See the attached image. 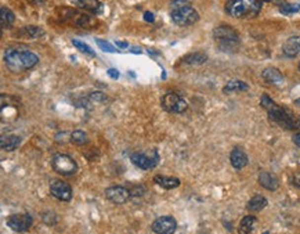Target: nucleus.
Here are the masks:
<instances>
[{
    "instance_id": "obj_1",
    "label": "nucleus",
    "mask_w": 300,
    "mask_h": 234,
    "mask_svg": "<svg viewBox=\"0 0 300 234\" xmlns=\"http://www.w3.org/2000/svg\"><path fill=\"white\" fill-rule=\"evenodd\" d=\"M260 106L263 107L265 111H267L270 119L275 122V123H278L279 126H282L284 129H288V130L300 128L299 117H296V115L291 113V111H288L285 108L278 106L268 94H262V97H260Z\"/></svg>"
},
{
    "instance_id": "obj_2",
    "label": "nucleus",
    "mask_w": 300,
    "mask_h": 234,
    "mask_svg": "<svg viewBox=\"0 0 300 234\" xmlns=\"http://www.w3.org/2000/svg\"><path fill=\"white\" fill-rule=\"evenodd\" d=\"M4 63L8 71L20 74L34 68L39 63V57L35 53L25 49H8L4 53Z\"/></svg>"
},
{
    "instance_id": "obj_3",
    "label": "nucleus",
    "mask_w": 300,
    "mask_h": 234,
    "mask_svg": "<svg viewBox=\"0 0 300 234\" xmlns=\"http://www.w3.org/2000/svg\"><path fill=\"white\" fill-rule=\"evenodd\" d=\"M263 1L262 0H230L225 4L227 14L232 18H255L262 11Z\"/></svg>"
},
{
    "instance_id": "obj_4",
    "label": "nucleus",
    "mask_w": 300,
    "mask_h": 234,
    "mask_svg": "<svg viewBox=\"0 0 300 234\" xmlns=\"http://www.w3.org/2000/svg\"><path fill=\"white\" fill-rule=\"evenodd\" d=\"M213 38L219 44V47L223 50H232L239 44V35L237 34V31L228 25H220L215 28Z\"/></svg>"
},
{
    "instance_id": "obj_5",
    "label": "nucleus",
    "mask_w": 300,
    "mask_h": 234,
    "mask_svg": "<svg viewBox=\"0 0 300 234\" xmlns=\"http://www.w3.org/2000/svg\"><path fill=\"white\" fill-rule=\"evenodd\" d=\"M51 166L63 176H72L77 172L76 161L67 154H56L51 158Z\"/></svg>"
},
{
    "instance_id": "obj_6",
    "label": "nucleus",
    "mask_w": 300,
    "mask_h": 234,
    "mask_svg": "<svg viewBox=\"0 0 300 234\" xmlns=\"http://www.w3.org/2000/svg\"><path fill=\"white\" fill-rule=\"evenodd\" d=\"M130 161L134 166H137L140 169L148 170L155 168L158 162H159V154L158 151H150V153H133L130 156Z\"/></svg>"
},
{
    "instance_id": "obj_7",
    "label": "nucleus",
    "mask_w": 300,
    "mask_h": 234,
    "mask_svg": "<svg viewBox=\"0 0 300 234\" xmlns=\"http://www.w3.org/2000/svg\"><path fill=\"white\" fill-rule=\"evenodd\" d=\"M170 17H172V21L179 27H188V25H192L199 20L198 11L191 6L179 8V10H172Z\"/></svg>"
},
{
    "instance_id": "obj_8",
    "label": "nucleus",
    "mask_w": 300,
    "mask_h": 234,
    "mask_svg": "<svg viewBox=\"0 0 300 234\" xmlns=\"http://www.w3.org/2000/svg\"><path fill=\"white\" fill-rule=\"evenodd\" d=\"M161 107L170 114H182L187 110V101L179 94L169 92L162 96Z\"/></svg>"
},
{
    "instance_id": "obj_9",
    "label": "nucleus",
    "mask_w": 300,
    "mask_h": 234,
    "mask_svg": "<svg viewBox=\"0 0 300 234\" xmlns=\"http://www.w3.org/2000/svg\"><path fill=\"white\" fill-rule=\"evenodd\" d=\"M34 223L32 216L28 213H15V215H10L6 220V225H7L13 232L17 233H24L31 229Z\"/></svg>"
},
{
    "instance_id": "obj_10",
    "label": "nucleus",
    "mask_w": 300,
    "mask_h": 234,
    "mask_svg": "<svg viewBox=\"0 0 300 234\" xmlns=\"http://www.w3.org/2000/svg\"><path fill=\"white\" fill-rule=\"evenodd\" d=\"M105 198L108 201H111L112 204H116V205H123L126 204L132 194H130V190L126 189L123 186H112V187H108L104 192Z\"/></svg>"
},
{
    "instance_id": "obj_11",
    "label": "nucleus",
    "mask_w": 300,
    "mask_h": 234,
    "mask_svg": "<svg viewBox=\"0 0 300 234\" xmlns=\"http://www.w3.org/2000/svg\"><path fill=\"white\" fill-rule=\"evenodd\" d=\"M151 229L155 234H173L177 229V222L172 216H161L152 222Z\"/></svg>"
},
{
    "instance_id": "obj_12",
    "label": "nucleus",
    "mask_w": 300,
    "mask_h": 234,
    "mask_svg": "<svg viewBox=\"0 0 300 234\" xmlns=\"http://www.w3.org/2000/svg\"><path fill=\"white\" fill-rule=\"evenodd\" d=\"M50 193L54 198L68 202L72 199V189L68 183H65L63 180H53L50 183Z\"/></svg>"
},
{
    "instance_id": "obj_13",
    "label": "nucleus",
    "mask_w": 300,
    "mask_h": 234,
    "mask_svg": "<svg viewBox=\"0 0 300 234\" xmlns=\"http://www.w3.org/2000/svg\"><path fill=\"white\" fill-rule=\"evenodd\" d=\"M282 51L286 57L293 58L300 53V35L291 36L286 39V42L282 46Z\"/></svg>"
},
{
    "instance_id": "obj_14",
    "label": "nucleus",
    "mask_w": 300,
    "mask_h": 234,
    "mask_svg": "<svg viewBox=\"0 0 300 234\" xmlns=\"http://www.w3.org/2000/svg\"><path fill=\"white\" fill-rule=\"evenodd\" d=\"M230 162L235 169L239 170L248 165L249 159H248V156H246V153H245L244 150L239 149V147H235V149L231 151Z\"/></svg>"
},
{
    "instance_id": "obj_15",
    "label": "nucleus",
    "mask_w": 300,
    "mask_h": 234,
    "mask_svg": "<svg viewBox=\"0 0 300 234\" xmlns=\"http://www.w3.org/2000/svg\"><path fill=\"white\" fill-rule=\"evenodd\" d=\"M259 185L264 187L265 190L275 192L279 187V180L275 175H272L270 172H262L259 175Z\"/></svg>"
},
{
    "instance_id": "obj_16",
    "label": "nucleus",
    "mask_w": 300,
    "mask_h": 234,
    "mask_svg": "<svg viewBox=\"0 0 300 234\" xmlns=\"http://www.w3.org/2000/svg\"><path fill=\"white\" fill-rule=\"evenodd\" d=\"M74 4L76 7L94 13V14H98L103 11V4L98 0H74Z\"/></svg>"
},
{
    "instance_id": "obj_17",
    "label": "nucleus",
    "mask_w": 300,
    "mask_h": 234,
    "mask_svg": "<svg viewBox=\"0 0 300 234\" xmlns=\"http://www.w3.org/2000/svg\"><path fill=\"white\" fill-rule=\"evenodd\" d=\"M262 77H263V79H264L267 83H271V85H278V83L284 82L282 72L277 70V68H272V67H268V68L263 70Z\"/></svg>"
},
{
    "instance_id": "obj_18",
    "label": "nucleus",
    "mask_w": 300,
    "mask_h": 234,
    "mask_svg": "<svg viewBox=\"0 0 300 234\" xmlns=\"http://www.w3.org/2000/svg\"><path fill=\"white\" fill-rule=\"evenodd\" d=\"M154 183L158 185L165 190H172V189H177L180 186V179L173 178V176H162V175H156L154 178Z\"/></svg>"
},
{
    "instance_id": "obj_19",
    "label": "nucleus",
    "mask_w": 300,
    "mask_h": 234,
    "mask_svg": "<svg viewBox=\"0 0 300 234\" xmlns=\"http://www.w3.org/2000/svg\"><path fill=\"white\" fill-rule=\"evenodd\" d=\"M21 144V139L15 135H4L0 139V149L3 151H14Z\"/></svg>"
},
{
    "instance_id": "obj_20",
    "label": "nucleus",
    "mask_w": 300,
    "mask_h": 234,
    "mask_svg": "<svg viewBox=\"0 0 300 234\" xmlns=\"http://www.w3.org/2000/svg\"><path fill=\"white\" fill-rule=\"evenodd\" d=\"M267 204H268V201H267L265 197L260 195V194H256V195H253V197L249 199L246 208H248L251 212H260L262 209H264L265 206H267Z\"/></svg>"
},
{
    "instance_id": "obj_21",
    "label": "nucleus",
    "mask_w": 300,
    "mask_h": 234,
    "mask_svg": "<svg viewBox=\"0 0 300 234\" xmlns=\"http://www.w3.org/2000/svg\"><path fill=\"white\" fill-rule=\"evenodd\" d=\"M258 223V219L252 215H248L245 216L244 219L241 220L239 223V227H238V233L239 234H251L253 232V229L256 226Z\"/></svg>"
},
{
    "instance_id": "obj_22",
    "label": "nucleus",
    "mask_w": 300,
    "mask_h": 234,
    "mask_svg": "<svg viewBox=\"0 0 300 234\" xmlns=\"http://www.w3.org/2000/svg\"><path fill=\"white\" fill-rule=\"evenodd\" d=\"M248 89H249V85H248V83H245V82H242V80H237V79H234V80H230L227 85L224 86L223 92L224 93L246 92Z\"/></svg>"
},
{
    "instance_id": "obj_23",
    "label": "nucleus",
    "mask_w": 300,
    "mask_h": 234,
    "mask_svg": "<svg viewBox=\"0 0 300 234\" xmlns=\"http://www.w3.org/2000/svg\"><path fill=\"white\" fill-rule=\"evenodd\" d=\"M15 17L13 14V11L7 7L0 8V22H1V28L6 29L10 28L14 24Z\"/></svg>"
},
{
    "instance_id": "obj_24",
    "label": "nucleus",
    "mask_w": 300,
    "mask_h": 234,
    "mask_svg": "<svg viewBox=\"0 0 300 234\" xmlns=\"http://www.w3.org/2000/svg\"><path fill=\"white\" fill-rule=\"evenodd\" d=\"M183 61L189 65H201L208 61V56L203 54V53H191L188 56L184 57Z\"/></svg>"
},
{
    "instance_id": "obj_25",
    "label": "nucleus",
    "mask_w": 300,
    "mask_h": 234,
    "mask_svg": "<svg viewBox=\"0 0 300 234\" xmlns=\"http://www.w3.org/2000/svg\"><path fill=\"white\" fill-rule=\"evenodd\" d=\"M87 140H89L87 135L84 133L83 130H80V129H77V130H74V132L71 133V142L75 143V144H77V146L86 144V143H87Z\"/></svg>"
},
{
    "instance_id": "obj_26",
    "label": "nucleus",
    "mask_w": 300,
    "mask_h": 234,
    "mask_svg": "<svg viewBox=\"0 0 300 234\" xmlns=\"http://www.w3.org/2000/svg\"><path fill=\"white\" fill-rule=\"evenodd\" d=\"M21 34H25V36L27 38H40V36L44 34V31H43L42 28H39V27H25V28H22Z\"/></svg>"
},
{
    "instance_id": "obj_27",
    "label": "nucleus",
    "mask_w": 300,
    "mask_h": 234,
    "mask_svg": "<svg viewBox=\"0 0 300 234\" xmlns=\"http://www.w3.org/2000/svg\"><path fill=\"white\" fill-rule=\"evenodd\" d=\"M72 44H74L77 50H80L82 53H84V54H89V56L91 57L96 56V53L93 51V49H91L89 44H86V43L80 42V40H77V39H74V40H72Z\"/></svg>"
},
{
    "instance_id": "obj_28",
    "label": "nucleus",
    "mask_w": 300,
    "mask_h": 234,
    "mask_svg": "<svg viewBox=\"0 0 300 234\" xmlns=\"http://www.w3.org/2000/svg\"><path fill=\"white\" fill-rule=\"evenodd\" d=\"M170 6H172V10H179V8L188 7L191 6V3H189V0H172Z\"/></svg>"
},
{
    "instance_id": "obj_29",
    "label": "nucleus",
    "mask_w": 300,
    "mask_h": 234,
    "mask_svg": "<svg viewBox=\"0 0 300 234\" xmlns=\"http://www.w3.org/2000/svg\"><path fill=\"white\" fill-rule=\"evenodd\" d=\"M299 10L300 4H285V6L281 7V13H284V14H293V13H296Z\"/></svg>"
},
{
    "instance_id": "obj_30",
    "label": "nucleus",
    "mask_w": 300,
    "mask_h": 234,
    "mask_svg": "<svg viewBox=\"0 0 300 234\" xmlns=\"http://www.w3.org/2000/svg\"><path fill=\"white\" fill-rule=\"evenodd\" d=\"M97 44L101 47V49L104 50V51H108V53H115V51H116V49L112 46L111 43L105 42V40H101V39H97Z\"/></svg>"
},
{
    "instance_id": "obj_31",
    "label": "nucleus",
    "mask_w": 300,
    "mask_h": 234,
    "mask_svg": "<svg viewBox=\"0 0 300 234\" xmlns=\"http://www.w3.org/2000/svg\"><path fill=\"white\" fill-rule=\"evenodd\" d=\"M129 190H130L132 197H140V195H143V194L146 193V189H144L143 186H134V187L129 189Z\"/></svg>"
},
{
    "instance_id": "obj_32",
    "label": "nucleus",
    "mask_w": 300,
    "mask_h": 234,
    "mask_svg": "<svg viewBox=\"0 0 300 234\" xmlns=\"http://www.w3.org/2000/svg\"><path fill=\"white\" fill-rule=\"evenodd\" d=\"M291 183H292V186H295V187L300 189V175L292 176V178H291Z\"/></svg>"
},
{
    "instance_id": "obj_33",
    "label": "nucleus",
    "mask_w": 300,
    "mask_h": 234,
    "mask_svg": "<svg viewBox=\"0 0 300 234\" xmlns=\"http://www.w3.org/2000/svg\"><path fill=\"white\" fill-rule=\"evenodd\" d=\"M107 74L111 77L112 79H118L119 78V71L118 70H115V68H110L108 71H107Z\"/></svg>"
},
{
    "instance_id": "obj_34",
    "label": "nucleus",
    "mask_w": 300,
    "mask_h": 234,
    "mask_svg": "<svg viewBox=\"0 0 300 234\" xmlns=\"http://www.w3.org/2000/svg\"><path fill=\"white\" fill-rule=\"evenodd\" d=\"M144 18H146L147 22H154V14L150 13V11H146V13H144Z\"/></svg>"
},
{
    "instance_id": "obj_35",
    "label": "nucleus",
    "mask_w": 300,
    "mask_h": 234,
    "mask_svg": "<svg viewBox=\"0 0 300 234\" xmlns=\"http://www.w3.org/2000/svg\"><path fill=\"white\" fill-rule=\"evenodd\" d=\"M115 46H116V47H120V49H126V47H129V44H127V43H126V42H119V40H116V42H115Z\"/></svg>"
},
{
    "instance_id": "obj_36",
    "label": "nucleus",
    "mask_w": 300,
    "mask_h": 234,
    "mask_svg": "<svg viewBox=\"0 0 300 234\" xmlns=\"http://www.w3.org/2000/svg\"><path fill=\"white\" fill-rule=\"evenodd\" d=\"M293 143H295L298 147H300V133H296V135L293 136Z\"/></svg>"
},
{
    "instance_id": "obj_37",
    "label": "nucleus",
    "mask_w": 300,
    "mask_h": 234,
    "mask_svg": "<svg viewBox=\"0 0 300 234\" xmlns=\"http://www.w3.org/2000/svg\"><path fill=\"white\" fill-rule=\"evenodd\" d=\"M295 106H296V107H300V97H299V99L295 100Z\"/></svg>"
},
{
    "instance_id": "obj_38",
    "label": "nucleus",
    "mask_w": 300,
    "mask_h": 234,
    "mask_svg": "<svg viewBox=\"0 0 300 234\" xmlns=\"http://www.w3.org/2000/svg\"><path fill=\"white\" fill-rule=\"evenodd\" d=\"M263 234H270V233H268V232H265V233H263Z\"/></svg>"
},
{
    "instance_id": "obj_39",
    "label": "nucleus",
    "mask_w": 300,
    "mask_h": 234,
    "mask_svg": "<svg viewBox=\"0 0 300 234\" xmlns=\"http://www.w3.org/2000/svg\"><path fill=\"white\" fill-rule=\"evenodd\" d=\"M262 1H263V0H262ZM264 1H268V0H264Z\"/></svg>"
},
{
    "instance_id": "obj_40",
    "label": "nucleus",
    "mask_w": 300,
    "mask_h": 234,
    "mask_svg": "<svg viewBox=\"0 0 300 234\" xmlns=\"http://www.w3.org/2000/svg\"><path fill=\"white\" fill-rule=\"evenodd\" d=\"M299 70H300V64H299Z\"/></svg>"
}]
</instances>
